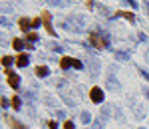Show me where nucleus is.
I'll return each mask as SVG.
<instances>
[{
  "mask_svg": "<svg viewBox=\"0 0 149 129\" xmlns=\"http://www.w3.org/2000/svg\"><path fill=\"white\" fill-rule=\"evenodd\" d=\"M70 66H74V68H82V62H78V60H74V58H68V56L60 60V68L66 70V68H70Z\"/></svg>",
  "mask_w": 149,
  "mask_h": 129,
  "instance_id": "nucleus-1",
  "label": "nucleus"
},
{
  "mask_svg": "<svg viewBox=\"0 0 149 129\" xmlns=\"http://www.w3.org/2000/svg\"><path fill=\"white\" fill-rule=\"evenodd\" d=\"M42 22H44V26H46V32H48L50 36H54V28H52V16H50V12H42Z\"/></svg>",
  "mask_w": 149,
  "mask_h": 129,
  "instance_id": "nucleus-2",
  "label": "nucleus"
},
{
  "mask_svg": "<svg viewBox=\"0 0 149 129\" xmlns=\"http://www.w3.org/2000/svg\"><path fill=\"white\" fill-rule=\"evenodd\" d=\"M4 74H6V78H8V84H10V87H14V89H16V87H18V84H20L18 76H16V74L10 70V68H8V70H4Z\"/></svg>",
  "mask_w": 149,
  "mask_h": 129,
  "instance_id": "nucleus-3",
  "label": "nucleus"
},
{
  "mask_svg": "<svg viewBox=\"0 0 149 129\" xmlns=\"http://www.w3.org/2000/svg\"><path fill=\"white\" fill-rule=\"evenodd\" d=\"M90 97H92V101L100 103V101H104V91H102L100 87H92V91H90Z\"/></svg>",
  "mask_w": 149,
  "mask_h": 129,
  "instance_id": "nucleus-4",
  "label": "nucleus"
},
{
  "mask_svg": "<svg viewBox=\"0 0 149 129\" xmlns=\"http://www.w3.org/2000/svg\"><path fill=\"white\" fill-rule=\"evenodd\" d=\"M90 40H92V44H94L96 48H104V46H106V42H104L98 34H90Z\"/></svg>",
  "mask_w": 149,
  "mask_h": 129,
  "instance_id": "nucleus-5",
  "label": "nucleus"
},
{
  "mask_svg": "<svg viewBox=\"0 0 149 129\" xmlns=\"http://www.w3.org/2000/svg\"><path fill=\"white\" fill-rule=\"evenodd\" d=\"M26 62H28V56L20 52V54L16 56V66H18V68H22V66H26Z\"/></svg>",
  "mask_w": 149,
  "mask_h": 129,
  "instance_id": "nucleus-6",
  "label": "nucleus"
},
{
  "mask_svg": "<svg viewBox=\"0 0 149 129\" xmlns=\"http://www.w3.org/2000/svg\"><path fill=\"white\" fill-rule=\"evenodd\" d=\"M18 26H20L22 30H28V28L32 26V20H28V18H20V22H18Z\"/></svg>",
  "mask_w": 149,
  "mask_h": 129,
  "instance_id": "nucleus-7",
  "label": "nucleus"
},
{
  "mask_svg": "<svg viewBox=\"0 0 149 129\" xmlns=\"http://www.w3.org/2000/svg\"><path fill=\"white\" fill-rule=\"evenodd\" d=\"M22 46H24V42H22L20 38H14V40H12V48H14V50H22Z\"/></svg>",
  "mask_w": 149,
  "mask_h": 129,
  "instance_id": "nucleus-8",
  "label": "nucleus"
},
{
  "mask_svg": "<svg viewBox=\"0 0 149 129\" xmlns=\"http://www.w3.org/2000/svg\"><path fill=\"white\" fill-rule=\"evenodd\" d=\"M10 64H12V58H10V56H2V66H4V70H8Z\"/></svg>",
  "mask_w": 149,
  "mask_h": 129,
  "instance_id": "nucleus-9",
  "label": "nucleus"
},
{
  "mask_svg": "<svg viewBox=\"0 0 149 129\" xmlns=\"http://www.w3.org/2000/svg\"><path fill=\"white\" fill-rule=\"evenodd\" d=\"M10 99H12V107H14V109H20V97L14 95V97H10Z\"/></svg>",
  "mask_w": 149,
  "mask_h": 129,
  "instance_id": "nucleus-10",
  "label": "nucleus"
},
{
  "mask_svg": "<svg viewBox=\"0 0 149 129\" xmlns=\"http://www.w3.org/2000/svg\"><path fill=\"white\" fill-rule=\"evenodd\" d=\"M115 16H125V18H127V20H135V16H133V14H131V12H117V14H115Z\"/></svg>",
  "mask_w": 149,
  "mask_h": 129,
  "instance_id": "nucleus-11",
  "label": "nucleus"
},
{
  "mask_svg": "<svg viewBox=\"0 0 149 129\" xmlns=\"http://www.w3.org/2000/svg\"><path fill=\"white\" fill-rule=\"evenodd\" d=\"M8 123H10V125H12V127H14V129H24V127H22V125H20V123H16V121H14L12 117H8Z\"/></svg>",
  "mask_w": 149,
  "mask_h": 129,
  "instance_id": "nucleus-12",
  "label": "nucleus"
},
{
  "mask_svg": "<svg viewBox=\"0 0 149 129\" xmlns=\"http://www.w3.org/2000/svg\"><path fill=\"white\" fill-rule=\"evenodd\" d=\"M36 38H38L36 32H28V34H26V40H30V42H32V40H36Z\"/></svg>",
  "mask_w": 149,
  "mask_h": 129,
  "instance_id": "nucleus-13",
  "label": "nucleus"
},
{
  "mask_svg": "<svg viewBox=\"0 0 149 129\" xmlns=\"http://www.w3.org/2000/svg\"><path fill=\"white\" fill-rule=\"evenodd\" d=\"M36 74H38V76H46L48 70H46V68H36Z\"/></svg>",
  "mask_w": 149,
  "mask_h": 129,
  "instance_id": "nucleus-14",
  "label": "nucleus"
},
{
  "mask_svg": "<svg viewBox=\"0 0 149 129\" xmlns=\"http://www.w3.org/2000/svg\"><path fill=\"white\" fill-rule=\"evenodd\" d=\"M40 22H42V20H40V16L34 18V20H32V28H38V26H40Z\"/></svg>",
  "mask_w": 149,
  "mask_h": 129,
  "instance_id": "nucleus-15",
  "label": "nucleus"
},
{
  "mask_svg": "<svg viewBox=\"0 0 149 129\" xmlns=\"http://www.w3.org/2000/svg\"><path fill=\"white\" fill-rule=\"evenodd\" d=\"M64 129H74V125H72V121H66V123H64Z\"/></svg>",
  "mask_w": 149,
  "mask_h": 129,
  "instance_id": "nucleus-16",
  "label": "nucleus"
},
{
  "mask_svg": "<svg viewBox=\"0 0 149 129\" xmlns=\"http://www.w3.org/2000/svg\"><path fill=\"white\" fill-rule=\"evenodd\" d=\"M48 127H50V129H56V121H48Z\"/></svg>",
  "mask_w": 149,
  "mask_h": 129,
  "instance_id": "nucleus-17",
  "label": "nucleus"
}]
</instances>
